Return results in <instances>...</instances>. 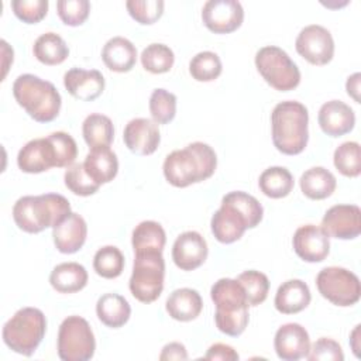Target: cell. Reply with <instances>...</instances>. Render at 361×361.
<instances>
[{"mask_svg": "<svg viewBox=\"0 0 361 361\" xmlns=\"http://www.w3.org/2000/svg\"><path fill=\"white\" fill-rule=\"evenodd\" d=\"M83 166L87 175L99 185L111 182L118 172L117 155L110 149V147H96L90 148L85 158Z\"/></svg>", "mask_w": 361, "mask_h": 361, "instance_id": "25", "label": "cell"}, {"mask_svg": "<svg viewBox=\"0 0 361 361\" xmlns=\"http://www.w3.org/2000/svg\"><path fill=\"white\" fill-rule=\"evenodd\" d=\"M295 48L298 54L312 65H326L334 55L331 34L319 24H310L302 28L296 37Z\"/></svg>", "mask_w": 361, "mask_h": 361, "instance_id": "11", "label": "cell"}, {"mask_svg": "<svg viewBox=\"0 0 361 361\" xmlns=\"http://www.w3.org/2000/svg\"><path fill=\"white\" fill-rule=\"evenodd\" d=\"M16 102L38 123H49L59 114L62 99L54 83L32 73L20 75L13 83Z\"/></svg>", "mask_w": 361, "mask_h": 361, "instance_id": "5", "label": "cell"}, {"mask_svg": "<svg viewBox=\"0 0 361 361\" xmlns=\"http://www.w3.org/2000/svg\"><path fill=\"white\" fill-rule=\"evenodd\" d=\"M258 186L265 196L271 199H281L292 192L293 176L283 166H271L259 175Z\"/></svg>", "mask_w": 361, "mask_h": 361, "instance_id": "33", "label": "cell"}, {"mask_svg": "<svg viewBox=\"0 0 361 361\" xmlns=\"http://www.w3.org/2000/svg\"><path fill=\"white\" fill-rule=\"evenodd\" d=\"M13 13L27 24L39 23L48 11V0H13Z\"/></svg>", "mask_w": 361, "mask_h": 361, "instance_id": "44", "label": "cell"}, {"mask_svg": "<svg viewBox=\"0 0 361 361\" xmlns=\"http://www.w3.org/2000/svg\"><path fill=\"white\" fill-rule=\"evenodd\" d=\"M49 138L52 140L59 159V168H68L75 162V158L78 157V145L72 135H69L65 131H55L49 134Z\"/></svg>", "mask_w": 361, "mask_h": 361, "instance_id": "46", "label": "cell"}, {"mask_svg": "<svg viewBox=\"0 0 361 361\" xmlns=\"http://www.w3.org/2000/svg\"><path fill=\"white\" fill-rule=\"evenodd\" d=\"M63 179L66 188L78 196H90L100 188V185L87 175L83 164H72L68 166Z\"/></svg>", "mask_w": 361, "mask_h": 361, "instance_id": "41", "label": "cell"}, {"mask_svg": "<svg viewBox=\"0 0 361 361\" xmlns=\"http://www.w3.org/2000/svg\"><path fill=\"white\" fill-rule=\"evenodd\" d=\"M221 71V61L212 51H202L189 62V73L197 82H212L220 76Z\"/></svg>", "mask_w": 361, "mask_h": 361, "instance_id": "38", "label": "cell"}, {"mask_svg": "<svg viewBox=\"0 0 361 361\" xmlns=\"http://www.w3.org/2000/svg\"><path fill=\"white\" fill-rule=\"evenodd\" d=\"M141 63L142 68L151 73H165L169 72L175 62L173 51L159 42H154L147 45L141 52Z\"/></svg>", "mask_w": 361, "mask_h": 361, "instance_id": "36", "label": "cell"}, {"mask_svg": "<svg viewBox=\"0 0 361 361\" xmlns=\"http://www.w3.org/2000/svg\"><path fill=\"white\" fill-rule=\"evenodd\" d=\"M93 268L99 276L114 279L120 276L124 269V255L117 247L104 245L96 251L93 257Z\"/></svg>", "mask_w": 361, "mask_h": 361, "instance_id": "35", "label": "cell"}, {"mask_svg": "<svg viewBox=\"0 0 361 361\" xmlns=\"http://www.w3.org/2000/svg\"><path fill=\"white\" fill-rule=\"evenodd\" d=\"M164 278L165 261L162 252L135 254L128 288L137 300L142 303L157 300L164 289Z\"/></svg>", "mask_w": 361, "mask_h": 361, "instance_id": "7", "label": "cell"}, {"mask_svg": "<svg viewBox=\"0 0 361 361\" xmlns=\"http://www.w3.org/2000/svg\"><path fill=\"white\" fill-rule=\"evenodd\" d=\"M316 285L320 295L336 306H353L361 296L358 276L341 267L323 268L316 276Z\"/></svg>", "mask_w": 361, "mask_h": 361, "instance_id": "10", "label": "cell"}, {"mask_svg": "<svg viewBox=\"0 0 361 361\" xmlns=\"http://www.w3.org/2000/svg\"><path fill=\"white\" fill-rule=\"evenodd\" d=\"M210 227L217 241L231 244L243 237L248 224L237 210L221 202L220 209L216 210L212 217Z\"/></svg>", "mask_w": 361, "mask_h": 361, "instance_id": "22", "label": "cell"}, {"mask_svg": "<svg viewBox=\"0 0 361 361\" xmlns=\"http://www.w3.org/2000/svg\"><path fill=\"white\" fill-rule=\"evenodd\" d=\"M56 11L63 24L78 27L89 17L90 3L87 0H59L56 1Z\"/></svg>", "mask_w": 361, "mask_h": 361, "instance_id": "43", "label": "cell"}, {"mask_svg": "<svg viewBox=\"0 0 361 361\" xmlns=\"http://www.w3.org/2000/svg\"><path fill=\"white\" fill-rule=\"evenodd\" d=\"M159 360L165 361V360H188V351L185 348V345L182 343H169L166 345H164L161 354H159Z\"/></svg>", "mask_w": 361, "mask_h": 361, "instance_id": "48", "label": "cell"}, {"mask_svg": "<svg viewBox=\"0 0 361 361\" xmlns=\"http://www.w3.org/2000/svg\"><path fill=\"white\" fill-rule=\"evenodd\" d=\"M309 113L305 104L296 100L278 103L271 113L272 142L285 155L300 154L309 140Z\"/></svg>", "mask_w": 361, "mask_h": 361, "instance_id": "2", "label": "cell"}, {"mask_svg": "<svg viewBox=\"0 0 361 361\" xmlns=\"http://www.w3.org/2000/svg\"><path fill=\"white\" fill-rule=\"evenodd\" d=\"M166 243V234L162 226L154 220H144L133 230L131 244L134 254L162 252Z\"/></svg>", "mask_w": 361, "mask_h": 361, "instance_id": "30", "label": "cell"}, {"mask_svg": "<svg viewBox=\"0 0 361 361\" xmlns=\"http://www.w3.org/2000/svg\"><path fill=\"white\" fill-rule=\"evenodd\" d=\"M306 358L309 361H343L344 353L336 340L322 337L312 344Z\"/></svg>", "mask_w": 361, "mask_h": 361, "instance_id": "45", "label": "cell"}, {"mask_svg": "<svg viewBox=\"0 0 361 361\" xmlns=\"http://www.w3.org/2000/svg\"><path fill=\"white\" fill-rule=\"evenodd\" d=\"M360 78H361V75L358 72H355L345 82V90H347L348 96H351L357 103H360V94H358L360 93Z\"/></svg>", "mask_w": 361, "mask_h": 361, "instance_id": "49", "label": "cell"}, {"mask_svg": "<svg viewBox=\"0 0 361 361\" xmlns=\"http://www.w3.org/2000/svg\"><path fill=\"white\" fill-rule=\"evenodd\" d=\"M221 202L231 206L234 210H237L245 219L248 228H254L262 220V214H264L262 204L254 196L245 192H241V190L230 192L223 196Z\"/></svg>", "mask_w": 361, "mask_h": 361, "instance_id": "34", "label": "cell"}, {"mask_svg": "<svg viewBox=\"0 0 361 361\" xmlns=\"http://www.w3.org/2000/svg\"><path fill=\"white\" fill-rule=\"evenodd\" d=\"M63 86L78 100L92 102L104 90V78L97 69L72 68L63 75Z\"/></svg>", "mask_w": 361, "mask_h": 361, "instance_id": "20", "label": "cell"}, {"mask_svg": "<svg viewBox=\"0 0 361 361\" xmlns=\"http://www.w3.org/2000/svg\"><path fill=\"white\" fill-rule=\"evenodd\" d=\"M47 331L45 314L37 307L18 309L3 326V341L14 353L30 357Z\"/></svg>", "mask_w": 361, "mask_h": 361, "instance_id": "6", "label": "cell"}, {"mask_svg": "<svg viewBox=\"0 0 361 361\" xmlns=\"http://www.w3.org/2000/svg\"><path fill=\"white\" fill-rule=\"evenodd\" d=\"M330 237L314 224L300 226L293 234V250L306 262H322L330 252Z\"/></svg>", "mask_w": 361, "mask_h": 361, "instance_id": "15", "label": "cell"}, {"mask_svg": "<svg viewBox=\"0 0 361 361\" xmlns=\"http://www.w3.org/2000/svg\"><path fill=\"white\" fill-rule=\"evenodd\" d=\"M358 334H360V324H357L355 326V329L353 330V333H351V347H353V351H354V354L357 355V357H360V354H358V350H360V347H358V344H357V341H358Z\"/></svg>", "mask_w": 361, "mask_h": 361, "instance_id": "50", "label": "cell"}, {"mask_svg": "<svg viewBox=\"0 0 361 361\" xmlns=\"http://www.w3.org/2000/svg\"><path fill=\"white\" fill-rule=\"evenodd\" d=\"M310 300L309 286L300 279H289L278 288L274 303L279 313L295 314L306 309Z\"/></svg>", "mask_w": 361, "mask_h": 361, "instance_id": "23", "label": "cell"}, {"mask_svg": "<svg viewBox=\"0 0 361 361\" xmlns=\"http://www.w3.org/2000/svg\"><path fill=\"white\" fill-rule=\"evenodd\" d=\"M96 340L86 319L68 316L58 331V357L62 361H87L94 355Z\"/></svg>", "mask_w": 361, "mask_h": 361, "instance_id": "9", "label": "cell"}, {"mask_svg": "<svg viewBox=\"0 0 361 361\" xmlns=\"http://www.w3.org/2000/svg\"><path fill=\"white\" fill-rule=\"evenodd\" d=\"M207 254V243L197 231H185L179 234L172 247V259L182 271H193L199 268L206 261Z\"/></svg>", "mask_w": 361, "mask_h": 361, "instance_id": "17", "label": "cell"}, {"mask_svg": "<svg viewBox=\"0 0 361 361\" xmlns=\"http://www.w3.org/2000/svg\"><path fill=\"white\" fill-rule=\"evenodd\" d=\"M149 113L157 124L172 121L176 114V96L165 89H155L149 97Z\"/></svg>", "mask_w": 361, "mask_h": 361, "instance_id": "40", "label": "cell"}, {"mask_svg": "<svg viewBox=\"0 0 361 361\" xmlns=\"http://www.w3.org/2000/svg\"><path fill=\"white\" fill-rule=\"evenodd\" d=\"M164 6L162 0H128L126 3L128 14L144 25L158 21L164 13Z\"/></svg>", "mask_w": 361, "mask_h": 361, "instance_id": "42", "label": "cell"}, {"mask_svg": "<svg viewBox=\"0 0 361 361\" xmlns=\"http://www.w3.org/2000/svg\"><path fill=\"white\" fill-rule=\"evenodd\" d=\"M274 347L276 355L283 361L306 358L310 348L309 333L299 323H286L276 330Z\"/></svg>", "mask_w": 361, "mask_h": 361, "instance_id": "18", "label": "cell"}, {"mask_svg": "<svg viewBox=\"0 0 361 361\" xmlns=\"http://www.w3.org/2000/svg\"><path fill=\"white\" fill-rule=\"evenodd\" d=\"M255 66L262 79L279 92L295 89L300 83V71L289 55L275 45L262 47L255 54Z\"/></svg>", "mask_w": 361, "mask_h": 361, "instance_id": "8", "label": "cell"}, {"mask_svg": "<svg viewBox=\"0 0 361 361\" xmlns=\"http://www.w3.org/2000/svg\"><path fill=\"white\" fill-rule=\"evenodd\" d=\"M102 59L110 71L124 73L134 68L137 49L130 39L124 37H113L104 44L102 49Z\"/></svg>", "mask_w": 361, "mask_h": 361, "instance_id": "24", "label": "cell"}, {"mask_svg": "<svg viewBox=\"0 0 361 361\" xmlns=\"http://www.w3.org/2000/svg\"><path fill=\"white\" fill-rule=\"evenodd\" d=\"M322 228L329 237L353 240L361 233V210L357 204L331 206L322 219Z\"/></svg>", "mask_w": 361, "mask_h": 361, "instance_id": "13", "label": "cell"}, {"mask_svg": "<svg viewBox=\"0 0 361 361\" xmlns=\"http://www.w3.org/2000/svg\"><path fill=\"white\" fill-rule=\"evenodd\" d=\"M87 278V271L83 265L78 262H62L52 269L49 283L59 293H75L86 286Z\"/></svg>", "mask_w": 361, "mask_h": 361, "instance_id": "28", "label": "cell"}, {"mask_svg": "<svg viewBox=\"0 0 361 361\" xmlns=\"http://www.w3.org/2000/svg\"><path fill=\"white\" fill-rule=\"evenodd\" d=\"M32 52L41 63L52 66L62 63L68 58L69 48L65 39L56 32H45L35 39Z\"/></svg>", "mask_w": 361, "mask_h": 361, "instance_id": "31", "label": "cell"}, {"mask_svg": "<svg viewBox=\"0 0 361 361\" xmlns=\"http://www.w3.org/2000/svg\"><path fill=\"white\" fill-rule=\"evenodd\" d=\"M168 314L178 322L195 320L202 309L203 300L197 290L190 288L175 289L166 299L165 303Z\"/></svg>", "mask_w": 361, "mask_h": 361, "instance_id": "26", "label": "cell"}, {"mask_svg": "<svg viewBox=\"0 0 361 361\" xmlns=\"http://www.w3.org/2000/svg\"><path fill=\"white\" fill-rule=\"evenodd\" d=\"M210 298L216 305V327L227 336H240L250 320V305L241 283L237 279L221 278L213 283Z\"/></svg>", "mask_w": 361, "mask_h": 361, "instance_id": "4", "label": "cell"}, {"mask_svg": "<svg viewBox=\"0 0 361 361\" xmlns=\"http://www.w3.org/2000/svg\"><path fill=\"white\" fill-rule=\"evenodd\" d=\"M217 166L214 149L196 141L182 149H175L164 161V176L175 188H186L209 179Z\"/></svg>", "mask_w": 361, "mask_h": 361, "instance_id": "1", "label": "cell"}, {"mask_svg": "<svg viewBox=\"0 0 361 361\" xmlns=\"http://www.w3.org/2000/svg\"><path fill=\"white\" fill-rule=\"evenodd\" d=\"M337 171L348 178H357L361 173V149L355 141H345L338 145L333 155Z\"/></svg>", "mask_w": 361, "mask_h": 361, "instance_id": "37", "label": "cell"}, {"mask_svg": "<svg viewBox=\"0 0 361 361\" xmlns=\"http://www.w3.org/2000/svg\"><path fill=\"white\" fill-rule=\"evenodd\" d=\"M86 235L87 226L85 219L73 212L52 227L54 244L62 254H73L79 251L86 241Z\"/></svg>", "mask_w": 361, "mask_h": 361, "instance_id": "19", "label": "cell"}, {"mask_svg": "<svg viewBox=\"0 0 361 361\" xmlns=\"http://www.w3.org/2000/svg\"><path fill=\"white\" fill-rule=\"evenodd\" d=\"M300 189L312 200H322L333 195L337 186L336 176L323 166H313L300 176Z\"/></svg>", "mask_w": 361, "mask_h": 361, "instance_id": "29", "label": "cell"}, {"mask_svg": "<svg viewBox=\"0 0 361 361\" xmlns=\"http://www.w3.org/2000/svg\"><path fill=\"white\" fill-rule=\"evenodd\" d=\"M69 213L71 203L59 193L23 196L13 207V219L17 227L31 234L54 227Z\"/></svg>", "mask_w": 361, "mask_h": 361, "instance_id": "3", "label": "cell"}, {"mask_svg": "<svg viewBox=\"0 0 361 361\" xmlns=\"http://www.w3.org/2000/svg\"><path fill=\"white\" fill-rule=\"evenodd\" d=\"M96 314L104 326L118 329L128 322L131 307L124 296L118 293H104L97 299Z\"/></svg>", "mask_w": 361, "mask_h": 361, "instance_id": "27", "label": "cell"}, {"mask_svg": "<svg viewBox=\"0 0 361 361\" xmlns=\"http://www.w3.org/2000/svg\"><path fill=\"white\" fill-rule=\"evenodd\" d=\"M240 358L238 353L228 344L216 343L209 347L204 360H219V361H237Z\"/></svg>", "mask_w": 361, "mask_h": 361, "instance_id": "47", "label": "cell"}, {"mask_svg": "<svg viewBox=\"0 0 361 361\" xmlns=\"http://www.w3.org/2000/svg\"><path fill=\"white\" fill-rule=\"evenodd\" d=\"M123 140L133 154L151 155L157 151L161 141L158 124L144 117L133 118L124 128Z\"/></svg>", "mask_w": 361, "mask_h": 361, "instance_id": "16", "label": "cell"}, {"mask_svg": "<svg viewBox=\"0 0 361 361\" xmlns=\"http://www.w3.org/2000/svg\"><path fill=\"white\" fill-rule=\"evenodd\" d=\"M17 165L25 173H39L51 168H59L58 152L49 135L28 141L18 151Z\"/></svg>", "mask_w": 361, "mask_h": 361, "instance_id": "14", "label": "cell"}, {"mask_svg": "<svg viewBox=\"0 0 361 361\" xmlns=\"http://www.w3.org/2000/svg\"><path fill=\"white\" fill-rule=\"evenodd\" d=\"M235 279L244 288L250 306H258L267 299L269 290V279L265 274L255 269H250L240 274Z\"/></svg>", "mask_w": 361, "mask_h": 361, "instance_id": "39", "label": "cell"}, {"mask_svg": "<svg viewBox=\"0 0 361 361\" xmlns=\"http://www.w3.org/2000/svg\"><path fill=\"white\" fill-rule=\"evenodd\" d=\"M82 133L86 144L90 148L110 147L114 138V127L111 120L100 113H92L85 118Z\"/></svg>", "mask_w": 361, "mask_h": 361, "instance_id": "32", "label": "cell"}, {"mask_svg": "<svg viewBox=\"0 0 361 361\" xmlns=\"http://www.w3.org/2000/svg\"><path fill=\"white\" fill-rule=\"evenodd\" d=\"M317 121L324 134L330 137H341L354 128L355 114L344 102L330 100L322 104Z\"/></svg>", "mask_w": 361, "mask_h": 361, "instance_id": "21", "label": "cell"}, {"mask_svg": "<svg viewBox=\"0 0 361 361\" xmlns=\"http://www.w3.org/2000/svg\"><path fill=\"white\" fill-rule=\"evenodd\" d=\"M203 24L214 34L235 31L244 20V10L237 0H209L202 8Z\"/></svg>", "mask_w": 361, "mask_h": 361, "instance_id": "12", "label": "cell"}]
</instances>
